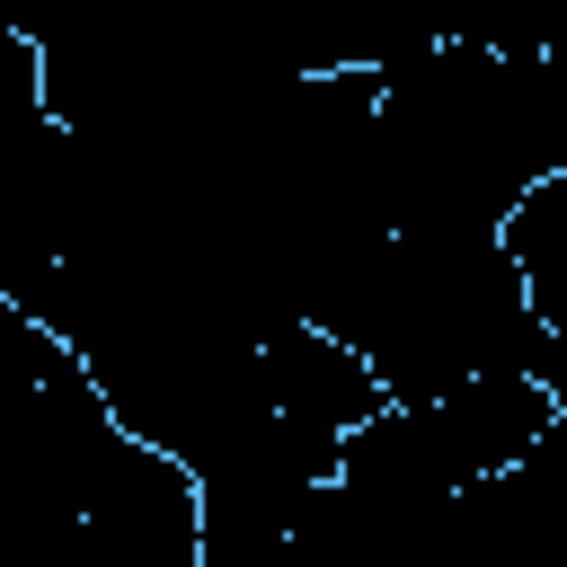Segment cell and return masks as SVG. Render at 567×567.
Returning <instances> with one entry per match:
<instances>
[{
    "mask_svg": "<svg viewBox=\"0 0 567 567\" xmlns=\"http://www.w3.org/2000/svg\"><path fill=\"white\" fill-rule=\"evenodd\" d=\"M292 319L354 346L381 399H425L470 372H540L567 399V346L532 319L496 230H381L337 257Z\"/></svg>",
    "mask_w": 567,
    "mask_h": 567,
    "instance_id": "cell-1",
    "label": "cell"
},
{
    "mask_svg": "<svg viewBox=\"0 0 567 567\" xmlns=\"http://www.w3.org/2000/svg\"><path fill=\"white\" fill-rule=\"evenodd\" d=\"M257 399H266V416H275L301 452L337 461L346 425H363V416L381 408V381H372L363 354L337 346L328 328H310V319H266V328H257Z\"/></svg>",
    "mask_w": 567,
    "mask_h": 567,
    "instance_id": "cell-2",
    "label": "cell"
}]
</instances>
